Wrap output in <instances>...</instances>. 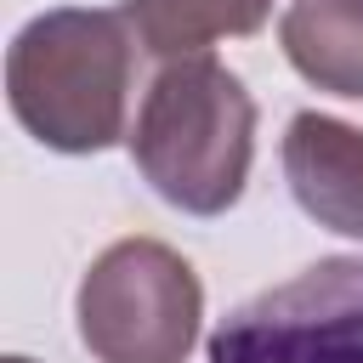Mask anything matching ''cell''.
I'll use <instances>...</instances> for the list:
<instances>
[{
  "label": "cell",
  "mask_w": 363,
  "mask_h": 363,
  "mask_svg": "<svg viewBox=\"0 0 363 363\" xmlns=\"http://www.w3.org/2000/svg\"><path fill=\"white\" fill-rule=\"evenodd\" d=\"M136 34L125 11L62 6L6 51V96L17 125L51 153H102L125 136V102L136 79Z\"/></svg>",
  "instance_id": "1"
},
{
  "label": "cell",
  "mask_w": 363,
  "mask_h": 363,
  "mask_svg": "<svg viewBox=\"0 0 363 363\" xmlns=\"http://www.w3.org/2000/svg\"><path fill=\"white\" fill-rule=\"evenodd\" d=\"M130 159L164 204L187 216L233 210L255 159V102L244 79L210 51L164 62L136 108Z\"/></svg>",
  "instance_id": "2"
},
{
  "label": "cell",
  "mask_w": 363,
  "mask_h": 363,
  "mask_svg": "<svg viewBox=\"0 0 363 363\" xmlns=\"http://www.w3.org/2000/svg\"><path fill=\"white\" fill-rule=\"evenodd\" d=\"M79 340L96 363H182L199 340V272L159 238L108 244L79 278Z\"/></svg>",
  "instance_id": "3"
},
{
  "label": "cell",
  "mask_w": 363,
  "mask_h": 363,
  "mask_svg": "<svg viewBox=\"0 0 363 363\" xmlns=\"http://www.w3.org/2000/svg\"><path fill=\"white\" fill-rule=\"evenodd\" d=\"M210 363H363V255H329L227 312Z\"/></svg>",
  "instance_id": "4"
},
{
  "label": "cell",
  "mask_w": 363,
  "mask_h": 363,
  "mask_svg": "<svg viewBox=\"0 0 363 363\" xmlns=\"http://www.w3.org/2000/svg\"><path fill=\"white\" fill-rule=\"evenodd\" d=\"M284 182L295 204L340 233L363 238V130L329 113H295L284 130Z\"/></svg>",
  "instance_id": "5"
},
{
  "label": "cell",
  "mask_w": 363,
  "mask_h": 363,
  "mask_svg": "<svg viewBox=\"0 0 363 363\" xmlns=\"http://www.w3.org/2000/svg\"><path fill=\"white\" fill-rule=\"evenodd\" d=\"M278 45L318 91L363 102V0H289L278 17Z\"/></svg>",
  "instance_id": "6"
},
{
  "label": "cell",
  "mask_w": 363,
  "mask_h": 363,
  "mask_svg": "<svg viewBox=\"0 0 363 363\" xmlns=\"http://www.w3.org/2000/svg\"><path fill=\"white\" fill-rule=\"evenodd\" d=\"M147 57H199L227 34H255L272 0H125L119 6Z\"/></svg>",
  "instance_id": "7"
},
{
  "label": "cell",
  "mask_w": 363,
  "mask_h": 363,
  "mask_svg": "<svg viewBox=\"0 0 363 363\" xmlns=\"http://www.w3.org/2000/svg\"><path fill=\"white\" fill-rule=\"evenodd\" d=\"M6 363H28V357H6Z\"/></svg>",
  "instance_id": "8"
}]
</instances>
